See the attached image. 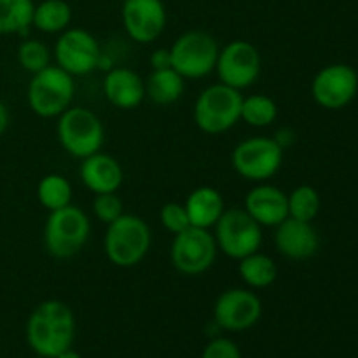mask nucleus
Listing matches in <instances>:
<instances>
[{"mask_svg": "<svg viewBox=\"0 0 358 358\" xmlns=\"http://www.w3.org/2000/svg\"><path fill=\"white\" fill-rule=\"evenodd\" d=\"M76 338V317L63 301L48 299L35 306L27 322L28 346L37 355L55 358L72 348Z\"/></svg>", "mask_w": 358, "mask_h": 358, "instance_id": "obj_1", "label": "nucleus"}, {"mask_svg": "<svg viewBox=\"0 0 358 358\" xmlns=\"http://www.w3.org/2000/svg\"><path fill=\"white\" fill-rule=\"evenodd\" d=\"M152 234L142 217L122 213L107 226L103 236V250L108 261L122 269L135 268L149 254Z\"/></svg>", "mask_w": 358, "mask_h": 358, "instance_id": "obj_2", "label": "nucleus"}, {"mask_svg": "<svg viewBox=\"0 0 358 358\" xmlns=\"http://www.w3.org/2000/svg\"><path fill=\"white\" fill-rule=\"evenodd\" d=\"M243 94L234 87L217 83L203 90L196 98L192 117L206 135H222L241 121Z\"/></svg>", "mask_w": 358, "mask_h": 358, "instance_id": "obj_3", "label": "nucleus"}, {"mask_svg": "<svg viewBox=\"0 0 358 358\" xmlns=\"http://www.w3.org/2000/svg\"><path fill=\"white\" fill-rule=\"evenodd\" d=\"M90 217L79 206H63L49 212L44 226V248L51 257L70 259L90 240Z\"/></svg>", "mask_w": 358, "mask_h": 358, "instance_id": "obj_4", "label": "nucleus"}, {"mask_svg": "<svg viewBox=\"0 0 358 358\" xmlns=\"http://www.w3.org/2000/svg\"><path fill=\"white\" fill-rule=\"evenodd\" d=\"M56 135L66 154L77 159L100 152L105 142V128L101 119L86 107L70 105L58 115Z\"/></svg>", "mask_w": 358, "mask_h": 358, "instance_id": "obj_5", "label": "nucleus"}, {"mask_svg": "<svg viewBox=\"0 0 358 358\" xmlns=\"http://www.w3.org/2000/svg\"><path fill=\"white\" fill-rule=\"evenodd\" d=\"M73 94H76L73 77L58 65H49L48 69L31 76L27 90V101L35 115L51 119L58 117L72 105Z\"/></svg>", "mask_w": 358, "mask_h": 358, "instance_id": "obj_6", "label": "nucleus"}, {"mask_svg": "<svg viewBox=\"0 0 358 358\" xmlns=\"http://www.w3.org/2000/svg\"><path fill=\"white\" fill-rule=\"evenodd\" d=\"M219 51L213 35L203 30H189L170 45L171 69L184 79H203L215 72Z\"/></svg>", "mask_w": 358, "mask_h": 358, "instance_id": "obj_7", "label": "nucleus"}, {"mask_svg": "<svg viewBox=\"0 0 358 358\" xmlns=\"http://www.w3.org/2000/svg\"><path fill=\"white\" fill-rule=\"evenodd\" d=\"M283 152L285 150L271 136H252L234 147L231 164L241 178L261 184L278 173L283 164Z\"/></svg>", "mask_w": 358, "mask_h": 358, "instance_id": "obj_8", "label": "nucleus"}, {"mask_svg": "<svg viewBox=\"0 0 358 358\" xmlns=\"http://www.w3.org/2000/svg\"><path fill=\"white\" fill-rule=\"evenodd\" d=\"M213 229L217 248L234 261L254 254L262 245V226L245 208L224 210Z\"/></svg>", "mask_w": 358, "mask_h": 358, "instance_id": "obj_9", "label": "nucleus"}, {"mask_svg": "<svg viewBox=\"0 0 358 358\" xmlns=\"http://www.w3.org/2000/svg\"><path fill=\"white\" fill-rule=\"evenodd\" d=\"M217 243L210 229L189 226L173 234L170 247L171 266L185 276H198L208 271L217 257Z\"/></svg>", "mask_w": 358, "mask_h": 358, "instance_id": "obj_10", "label": "nucleus"}, {"mask_svg": "<svg viewBox=\"0 0 358 358\" xmlns=\"http://www.w3.org/2000/svg\"><path fill=\"white\" fill-rule=\"evenodd\" d=\"M262 70V58L259 49L248 41L238 38L219 51L215 72L219 83L241 91L257 83Z\"/></svg>", "mask_w": 358, "mask_h": 358, "instance_id": "obj_11", "label": "nucleus"}, {"mask_svg": "<svg viewBox=\"0 0 358 358\" xmlns=\"http://www.w3.org/2000/svg\"><path fill=\"white\" fill-rule=\"evenodd\" d=\"M101 49L96 38L83 28H66L55 44V65L72 77L87 76L98 69Z\"/></svg>", "mask_w": 358, "mask_h": 358, "instance_id": "obj_12", "label": "nucleus"}, {"mask_svg": "<svg viewBox=\"0 0 358 358\" xmlns=\"http://www.w3.org/2000/svg\"><path fill=\"white\" fill-rule=\"evenodd\" d=\"M261 317L262 303L254 290L227 289L213 304V320L224 331H248L261 320Z\"/></svg>", "mask_w": 358, "mask_h": 358, "instance_id": "obj_13", "label": "nucleus"}, {"mask_svg": "<svg viewBox=\"0 0 358 358\" xmlns=\"http://www.w3.org/2000/svg\"><path fill=\"white\" fill-rule=\"evenodd\" d=\"M357 91V72L345 63L324 66L311 83V96L327 110H339L346 107L355 98Z\"/></svg>", "mask_w": 358, "mask_h": 358, "instance_id": "obj_14", "label": "nucleus"}, {"mask_svg": "<svg viewBox=\"0 0 358 358\" xmlns=\"http://www.w3.org/2000/svg\"><path fill=\"white\" fill-rule=\"evenodd\" d=\"M121 16L126 34L138 44L157 41L166 27V9L161 0H124Z\"/></svg>", "mask_w": 358, "mask_h": 358, "instance_id": "obj_15", "label": "nucleus"}, {"mask_svg": "<svg viewBox=\"0 0 358 358\" xmlns=\"http://www.w3.org/2000/svg\"><path fill=\"white\" fill-rule=\"evenodd\" d=\"M275 247L280 255L290 261H306L313 257L320 245L317 229L311 222L287 217L275 227Z\"/></svg>", "mask_w": 358, "mask_h": 358, "instance_id": "obj_16", "label": "nucleus"}, {"mask_svg": "<svg viewBox=\"0 0 358 358\" xmlns=\"http://www.w3.org/2000/svg\"><path fill=\"white\" fill-rule=\"evenodd\" d=\"M243 208L262 227H276L289 217V194L280 187L261 182L245 196Z\"/></svg>", "mask_w": 358, "mask_h": 358, "instance_id": "obj_17", "label": "nucleus"}, {"mask_svg": "<svg viewBox=\"0 0 358 358\" xmlns=\"http://www.w3.org/2000/svg\"><path fill=\"white\" fill-rule=\"evenodd\" d=\"M101 86L108 103L121 110H133L145 100V80L131 69L112 66Z\"/></svg>", "mask_w": 358, "mask_h": 358, "instance_id": "obj_18", "label": "nucleus"}, {"mask_svg": "<svg viewBox=\"0 0 358 358\" xmlns=\"http://www.w3.org/2000/svg\"><path fill=\"white\" fill-rule=\"evenodd\" d=\"M79 177L84 187L93 194H103V192H117L124 180L122 166L110 154L96 152L84 157L79 168Z\"/></svg>", "mask_w": 358, "mask_h": 358, "instance_id": "obj_19", "label": "nucleus"}, {"mask_svg": "<svg viewBox=\"0 0 358 358\" xmlns=\"http://www.w3.org/2000/svg\"><path fill=\"white\" fill-rule=\"evenodd\" d=\"M184 206L187 210L191 226L201 227V229H210L215 226L217 220L226 210L222 194L210 185H201V187L194 189L187 196Z\"/></svg>", "mask_w": 358, "mask_h": 358, "instance_id": "obj_20", "label": "nucleus"}, {"mask_svg": "<svg viewBox=\"0 0 358 358\" xmlns=\"http://www.w3.org/2000/svg\"><path fill=\"white\" fill-rule=\"evenodd\" d=\"M185 79L170 66V69L152 70L145 79V98L152 103L171 105L178 101L184 94Z\"/></svg>", "mask_w": 358, "mask_h": 358, "instance_id": "obj_21", "label": "nucleus"}, {"mask_svg": "<svg viewBox=\"0 0 358 358\" xmlns=\"http://www.w3.org/2000/svg\"><path fill=\"white\" fill-rule=\"evenodd\" d=\"M238 275L248 289H268L278 278V266L275 259L257 250L238 261Z\"/></svg>", "mask_w": 358, "mask_h": 358, "instance_id": "obj_22", "label": "nucleus"}, {"mask_svg": "<svg viewBox=\"0 0 358 358\" xmlns=\"http://www.w3.org/2000/svg\"><path fill=\"white\" fill-rule=\"evenodd\" d=\"M72 21V7L65 0H42L34 9L31 27L42 34H62Z\"/></svg>", "mask_w": 358, "mask_h": 358, "instance_id": "obj_23", "label": "nucleus"}, {"mask_svg": "<svg viewBox=\"0 0 358 358\" xmlns=\"http://www.w3.org/2000/svg\"><path fill=\"white\" fill-rule=\"evenodd\" d=\"M34 9V0H0V35L27 34Z\"/></svg>", "mask_w": 358, "mask_h": 358, "instance_id": "obj_24", "label": "nucleus"}, {"mask_svg": "<svg viewBox=\"0 0 358 358\" xmlns=\"http://www.w3.org/2000/svg\"><path fill=\"white\" fill-rule=\"evenodd\" d=\"M72 184L59 173H49L37 185V199L48 212L72 205Z\"/></svg>", "mask_w": 358, "mask_h": 358, "instance_id": "obj_25", "label": "nucleus"}, {"mask_svg": "<svg viewBox=\"0 0 358 358\" xmlns=\"http://www.w3.org/2000/svg\"><path fill=\"white\" fill-rule=\"evenodd\" d=\"M278 117V105L268 94H250L241 101V121L252 128H268Z\"/></svg>", "mask_w": 358, "mask_h": 358, "instance_id": "obj_26", "label": "nucleus"}, {"mask_svg": "<svg viewBox=\"0 0 358 358\" xmlns=\"http://www.w3.org/2000/svg\"><path fill=\"white\" fill-rule=\"evenodd\" d=\"M320 212V194L311 185H299L289 194V217L313 222Z\"/></svg>", "mask_w": 358, "mask_h": 358, "instance_id": "obj_27", "label": "nucleus"}, {"mask_svg": "<svg viewBox=\"0 0 358 358\" xmlns=\"http://www.w3.org/2000/svg\"><path fill=\"white\" fill-rule=\"evenodd\" d=\"M17 63L31 76L52 65V52L48 45L37 38H27L17 45Z\"/></svg>", "mask_w": 358, "mask_h": 358, "instance_id": "obj_28", "label": "nucleus"}, {"mask_svg": "<svg viewBox=\"0 0 358 358\" xmlns=\"http://www.w3.org/2000/svg\"><path fill=\"white\" fill-rule=\"evenodd\" d=\"M93 213L100 222L108 226L110 222L117 220L124 213V203L119 198L117 192H103L94 194Z\"/></svg>", "mask_w": 358, "mask_h": 358, "instance_id": "obj_29", "label": "nucleus"}, {"mask_svg": "<svg viewBox=\"0 0 358 358\" xmlns=\"http://www.w3.org/2000/svg\"><path fill=\"white\" fill-rule=\"evenodd\" d=\"M159 220H161V226L171 234L182 233V231L187 229V227L191 226L187 210H185L184 203H177V201L164 203V205L161 206Z\"/></svg>", "mask_w": 358, "mask_h": 358, "instance_id": "obj_30", "label": "nucleus"}, {"mask_svg": "<svg viewBox=\"0 0 358 358\" xmlns=\"http://www.w3.org/2000/svg\"><path fill=\"white\" fill-rule=\"evenodd\" d=\"M201 358H243L234 341L226 338L212 339L203 350Z\"/></svg>", "mask_w": 358, "mask_h": 358, "instance_id": "obj_31", "label": "nucleus"}, {"mask_svg": "<svg viewBox=\"0 0 358 358\" xmlns=\"http://www.w3.org/2000/svg\"><path fill=\"white\" fill-rule=\"evenodd\" d=\"M149 63L152 66V70H161V69H170L171 66V55H170V48L164 49H154L149 56Z\"/></svg>", "mask_w": 358, "mask_h": 358, "instance_id": "obj_32", "label": "nucleus"}, {"mask_svg": "<svg viewBox=\"0 0 358 358\" xmlns=\"http://www.w3.org/2000/svg\"><path fill=\"white\" fill-rule=\"evenodd\" d=\"M9 122H10V115H9V108L3 101H0V136L7 131L9 128Z\"/></svg>", "mask_w": 358, "mask_h": 358, "instance_id": "obj_33", "label": "nucleus"}, {"mask_svg": "<svg viewBox=\"0 0 358 358\" xmlns=\"http://www.w3.org/2000/svg\"><path fill=\"white\" fill-rule=\"evenodd\" d=\"M55 358H83V357H80L76 350L69 348V350H65V352L59 353V355H56Z\"/></svg>", "mask_w": 358, "mask_h": 358, "instance_id": "obj_34", "label": "nucleus"}, {"mask_svg": "<svg viewBox=\"0 0 358 358\" xmlns=\"http://www.w3.org/2000/svg\"><path fill=\"white\" fill-rule=\"evenodd\" d=\"M35 358H49V357H42V355H37Z\"/></svg>", "mask_w": 358, "mask_h": 358, "instance_id": "obj_35", "label": "nucleus"}]
</instances>
